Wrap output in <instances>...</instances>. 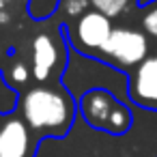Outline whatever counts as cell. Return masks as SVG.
I'll return each mask as SVG.
<instances>
[{
  "label": "cell",
  "instance_id": "6da1fadb",
  "mask_svg": "<svg viewBox=\"0 0 157 157\" xmlns=\"http://www.w3.org/2000/svg\"><path fill=\"white\" fill-rule=\"evenodd\" d=\"M22 105V121L30 129V133H37L43 140H63L78 114L75 99L65 90L56 86H35L28 88L20 97Z\"/></svg>",
  "mask_w": 157,
  "mask_h": 157
},
{
  "label": "cell",
  "instance_id": "7a4b0ae2",
  "mask_svg": "<svg viewBox=\"0 0 157 157\" xmlns=\"http://www.w3.org/2000/svg\"><path fill=\"white\" fill-rule=\"evenodd\" d=\"M65 45H67V65L60 75V84L75 101L84 93L101 88V90L112 93L123 103H129V75L127 73L114 69L112 65L99 58H90V56L75 52L67 41Z\"/></svg>",
  "mask_w": 157,
  "mask_h": 157
},
{
  "label": "cell",
  "instance_id": "3957f363",
  "mask_svg": "<svg viewBox=\"0 0 157 157\" xmlns=\"http://www.w3.org/2000/svg\"><path fill=\"white\" fill-rule=\"evenodd\" d=\"M75 103L80 118L88 127L103 131L108 136H125L133 125V112L129 103H123L108 90H88Z\"/></svg>",
  "mask_w": 157,
  "mask_h": 157
},
{
  "label": "cell",
  "instance_id": "277c9868",
  "mask_svg": "<svg viewBox=\"0 0 157 157\" xmlns=\"http://www.w3.org/2000/svg\"><path fill=\"white\" fill-rule=\"evenodd\" d=\"M65 41L80 54L90 56V58H99L103 45L108 43L114 26L112 20L97 13V11H86L84 15H80L78 20H73L71 26L63 24L60 26Z\"/></svg>",
  "mask_w": 157,
  "mask_h": 157
},
{
  "label": "cell",
  "instance_id": "5b68a950",
  "mask_svg": "<svg viewBox=\"0 0 157 157\" xmlns=\"http://www.w3.org/2000/svg\"><path fill=\"white\" fill-rule=\"evenodd\" d=\"M146 56H148V39L144 33L133 28H114L99 54V60L129 75Z\"/></svg>",
  "mask_w": 157,
  "mask_h": 157
},
{
  "label": "cell",
  "instance_id": "8992f818",
  "mask_svg": "<svg viewBox=\"0 0 157 157\" xmlns=\"http://www.w3.org/2000/svg\"><path fill=\"white\" fill-rule=\"evenodd\" d=\"M63 26V24H60ZM56 33H41L33 39V54H30V71L37 82H50L56 73L63 75L67 65V45L63 30Z\"/></svg>",
  "mask_w": 157,
  "mask_h": 157
},
{
  "label": "cell",
  "instance_id": "52a82bcc",
  "mask_svg": "<svg viewBox=\"0 0 157 157\" xmlns=\"http://www.w3.org/2000/svg\"><path fill=\"white\" fill-rule=\"evenodd\" d=\"M129 101L157 112V54L146 56L129 73Z\"/></svg>",
  "mask_w": 157,
  "mask_h": 157
},
{
  "label": "cell",
  "instance_id": "ba28073f",
  "mask_svg": "<svg viewBox=\"0 0 157 157\" xmlns=\"http://www.w3.org/2000/svg\"><path fill=\"white\" fill-rule=\"evenodd\" d=\"M33 133L26 123L11 114L0 125V157H30L33 155Z\"/></svg>",
  "mask_w": 157,
  "mask_h": 157
},
{
  "label": "cell",
  "instance_id": "9c48e42d",
  "mask_svg": "<svg viewBox=\"0 0 157 157\" xmlns=\"http://www.w3.org/2000/svg\"><path fill=\"white\" fill-rule=\"evenodd\" d=\"M9 56H11V63L7 65V69L2 71V75H5V82L15 90V93H20V88H24L26 84H28V80L33 78V71H30V67L24 63V60H20V58H15V52L11 50L9 52Z\"/></svg>",
  "mask_w": 157,
  "mask_h": 157
},
{
  "label": "cell",
  "instance_id": "30bf717a",
  "mask_svg": "<svg viewBox=\"0 0 157 157\" xmlns=\"http://www.w3.org/2000/svg\"><path fill=\"white\" fill-rule=\"evenodd\" d=\"M88 5L93 7V11L112 20V17L127 15L129 11L140 7V0H88Z\"/></svg>",
  "mask_w": 157,
  "mask_h": 157
},
{
  "label": "cell",
  "instance_id": "8fae6325",
  "mask_svg": "<svg viewBox=\"0 0 157 157\" xmlns=\"http://www.w3.org/2000/svg\"><path fill=\"white\" fill-rule=\"evenodd\" d=\"M17 101H20V93H15L5 82V75H2V71H0V114H2V116L15 114Z\"/></svg>",
  "mask_w": 157,
  "mask_h": 157
},
{
  "label": "cell",
  "instance_id": "7c38bea8",
  "mask_svg": "<svg viewBox=\"0 0 157 157\" xmlns=\"http://www.w3.org/2000/svg\"><path fill=\"white\" fill-rule=\"evenodd\" d=\"M88 0H58V9L56 15H63L65 20H78L80 15H84L88 9Z\"/></svg>",
  "mask_w": 157,
  "mask_h": 157
},
{
  "label": "cell",
  "instance_id": "4fadbf2b",
  "mask_svg": "<svg viewBox=\"0 0 157 157\" xmlns=\"http://www.w3.org/2000/svg\"><path fill=\"white\" fill-rule=\"evenodd\" d=\"M56 9H58V0H28V15L35 22L52 17Z\"/></svg>",
  "mask_w": 157,
  "mask_h": 157
},
{
  "label": "cell",
  "instance_id": "5bb4252c",
  "mask_svg": "<svg viewBox=\"0 0 157 157\" xmlns=\"http://www.w3.org/2000/svg\"><path fill=\"white\" fill-rule=\"evenodd\" d=\"M142 28L157 39V2L144 7V15H142Z\"/></svg>",
  "mask_w": 157,
  "mask_h": 157
},
{
  "label": "cell",
  "instance_id": "9a60e30c",
  "mask_svg": "<svg viewBox=\"0 0 157 157\" xmlns=\"http://www.w3.org/2000/svg\"><path fill=\"white\" fill-rule=\"evenodd\" d=\"M9 22H11V13H9L7 9H2V11H0V24L5 26V24H9Z\"/></svg>",
  "mask_w": 157,
  "mask_h": 157
},
{
  "label": "cell",
  "instance_id": "2e32d148",
  "mask_svg": "<svg viewBox=\"0 0 157 157\" xmlns=\"http://www.w3.org/2000/svg\"><path fill=\"white\" fill-rule=\"evenodd\" d=\"M2 118H5V116H2V114H0V125H2Z\"/></svg>",
  "mask_w": 157,
  "mask_h": 157
},
{
  "label": "cell",
  "instance_id": "e0dca14e",
  "mask_svg": "<svg viewBox=\"0 0 157 157\" xmlns=\"http://www.w3.org/2000/svg\"><path fill=\"white\" fill-rule=\"evenodd\" d=\"M0 60H2V50H0Z\"/></svg>",
  "mask_w": 157,
  "mask_h": 157
}]
</instances>
